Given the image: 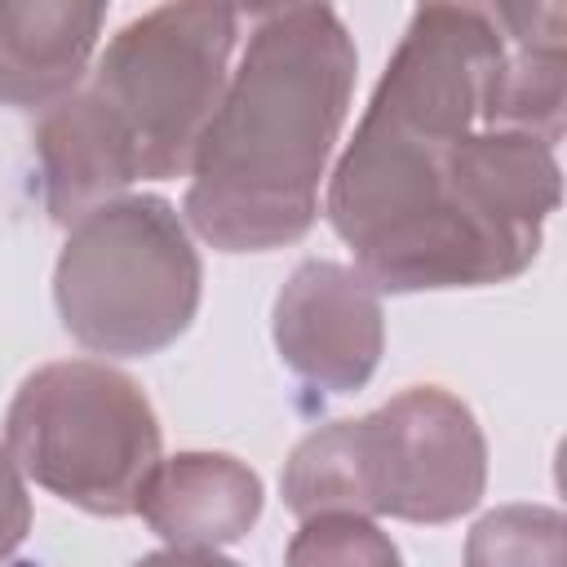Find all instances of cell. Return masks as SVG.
<instances>
[{
	"mask_svg": "<svg viewBox=\"0 0 567 567\" xmlns=\"http://www.w3.org/2000/svg\"><path fill=\"white\" fill-rule=\"evenodd\" d=\"M501 58L492 9L412 13L328 186V217L372 288L501 284L532 266L558 164L554 146L496 124Z\"/></svg>",
	"mask_w": 567,
	"mask_h": 567,
	"instance_id": "6da1fadb",
	"label": "cell"
},
{
	"mask_svg": "<svg viewBox=\"0 0 567 567\" xmlns=\"http://www.w3.org/2000/svg\"><path fill=\"white\" fill-rule=\"evenodd\" d=\"M350 84L354 44L328 4L257 13L190 159L186 217L213 248L261 252L310 230Z\"/></svg>",
	"mask_w": 567,
	"mask_h": 567,
	"instance_id": "7a4b0ae2",
	"label": "cell"
},
{
	"mask_svg": "<svg viewBox=\"0 0 567 567\" xmlns=\"http://www.w3.org/2000/svg\"><path fill=\"white\" fill-rule=\"evenodd\" d=\"M487 447L461 399L434 385L403 390L363 421H337L310 434L288 470L292 514H394L447 523L483 496Z\"/></svg>",
	"mask_w": 567,
	"mask_h": 567,
	"instance_id": "3957f363",
	"label": "cell"
},
{
	"mask_svg": "<svg viewBox=\"0 0 567 567\" xmlns=\"http://www.w3.org/2000/svg\"><path fill=\"white\" fill-rule=\"evenodd\" d=\"M9 461L53 496L124 518L159 465V425L133 377L66 359L31 372L4 416Z\"/></svg>",
	"mask_w": 567,
	"mask_h": 567,
	"instance_id": "277c9868",
	"label": "cell"
},
{
	"mask_svg": "<svg viewBox=\"0 0 567 567\" xmlns=\"http://www.w3.org/2000/svg\"><path fill=\"white\" fill-rule=\"evenodd\" d=\"M53 292L80 346L151 354L186 332L199 306V257L164 199H111L75 221Z\"/></svg>",
	"mask_w": 567,
	"mask_h": 567,
	"instance_id": "5b68a950",
	"label": "cell"
},
{
	"mask_svg": "<svg viewBox=\"0 0 567 567\" xmlns=\"http://www.w3.org/2000/svg\"><path fill=\"white\" fill-rule=\"evenodd\" d=\"M239 9L164 4L133 18L93 71V97L133 146L137 177H177L226 93Z\"/></svg>",
	"mask_w": 567,
	"mask_h": 567,
	"instance_id": "8992f818",
	"label": "cell"
},
{
	"mask_svg": "<svg viewBox=\"0 0 567 567\" xmlns=\"http://www.w3.org/2000/svg\"><path fill=\"white\" fill-rule=\"evenodd\" d=\"M275 341L306 381L323 390H359L381 354L377 288L346 266L306 261L275 306Z\"/></svg>",
	"mask_w": 567,
	"mask_h": 567,
	"instance_id": "52a82bcc",
	"label": "cell"
},
{
	"mask_svg": "<svg viewBox=\"0 0 567 567\" xmlns=\"http://www.w3.org/2000/svg\"><path fill=\"white\" fill-rule=\"evenodd\" d=\"M137 514L173 549H213L239 540L261 514V478L221 452H182L159 461L137 496Z\"/></svg>",
	"mask_w": 567,
	"mask_h": 567,
	"instance_id": "ba28073f",
	"label": "cell"
},
{
	"mask_svg": "<svg viewBox=\"0 0 567 567\" xmlns=\"http://www.w3.org/2000/svg\"><path fill=\"white\" fill-rule=\"evenodd\" d=\"M35 151L44 164V199L53 221H84L93 208L111 204L128 182H137V159L106 106L84 89L53 102L40 115Z\"/></svg>",
	"mask_w": 567,
	"mask_h": 567,
	"instance_id": "9c48e42d",
	"label": "cell"
},
{
	"mask_svg": "<svg viewBox=\"0 0 567 567\" xmlns=\"http://www.w3.org/2000/svg\"><path fill=\"white\" fill-rule=\"evenodd\" d=\"M102 4H9L0 0V102L53 106L71 97L97 44Z\"/></svg>",
	"mask_w": 567,
	"mask_h": 567,
	"instance_id": "30bf717a",
	"label": "cell"
},
{
	"mask_svg": "<svg viewBox=\"0 0 567 567\" xmlns=\"http://www.w3.org/2000/svg\"><path fill=\"white\" fill-rule=\"evenodd\" d=\"M470 567H563V518L554 509H501L470 536Z\"/></svg>",
	"mask_w": 567,
	"mask_h": 567,
	"instance_id": "8fae6325",
	"label": "cell"
},
{
	"mask_svg": "<svg viewBox=\"0 0 567 567\" xmlns=\"http://www.w3.org/2000/svg\"><path fill=\"white\" fill-rule=\"evenodd\" d=\"M288 567H399L390 536L363 514H310L288 545Z\"/></svg>",
	"mask_w": 567,
	"mask_h": 567,
	"instance_id": "7c38bea8",
	"label": "cell"
},
{
	"mask_svg": "<svg viewBox=\"0 0 567 567\" xmlns=\"http://www.w3.org/2000/svg\"><path fill=\"white\" fill-rule=\"evenodd\" d=\"M27 527H31V505H27L18 465L0 452V558L18 549V540L27 536Z\"/></svg>",
	"mask_w": 567,
	"mask_h": 567,
	"instance_id": "4fadbf2b",
	"label": "cell"
},
{
	"mask_svg": "<svg viewBox=\"0 0 567 567\" xmlns=\"http://www.w3.org/2000/svg\"><path fill=\"white\" fill-rule=\"evenodd\" d=\"M133 567H239V563H230L213 549H164V554H146Z\"/></svg>",
	"mask_w": 567,
	"mask_h": 567,
	"instance_id": "5bb4252c",
	"label": "cell"
}]
</instances>
